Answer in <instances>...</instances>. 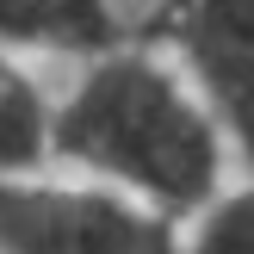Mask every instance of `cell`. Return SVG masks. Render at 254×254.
Returning <instances> with one entry per match:
<instances>
[{
	"label": "cell",
	"mask_w": 254,
	"mask_h": 254,
	"mask_svg": "<svg viewBox=\"0 0 254 254\" xmlns=\"http://www.w3.org/2000/svg\"><path fill=\"white\" fill-rule=\"evenodd\" d=\"M130 44H161L174 56V74L254 180V0H155Z\"/></svg>",
	"instance_id": "obj_3"
},
{
	"label": "cell",
	"mask_w": 254,
	"mask_h": 254,
	"mask_svg": "<svg viewBox=\"0 0 254 254\" xmlns=\"http://www.w3.org/2000/svg\"><path fill=\"white\" fill-rule=\"evenodd\" d=\"M118 0H0V50H50V56H112L118 44H130Z\"/></svg>",
	"instance_id": "obj_4"
},
{
	"label": "cell",
	"mask_w": 254,
	"mask_h": 254,
	"mask_svg": "<svg viewBox=\"0 0 254 254\" xmlns=\"http://www.w3.org/2000/svg\"><path fill=\"white\" fill-rule=\"evenodd\" d=\"M0 254H180V223L99 180H0Z\"/></svg>",
	"instance_id": "obj_2"
},
{
	"label": "cell",
	"mask_w": 254,
	"mask_h": 254,
	"mask_svg": "<svg viewBox=\"0 0 254 254\" xmlns=\"http://www.w3.org/2000/svg\"><path fill=\"white\" fill-rule=\"evenodd\" d=\"M50 168V99L19 56L0 50V180Z\"/></svg>",
	"instance_id": "obj_5"
},
{
	"label": "cell",
	"mask_w": 254,
	"mask_h": 254,
	"mask_svg": "<svg viewBox=\"0 0 254 254\" xmlns=\"http://www.w3.org/2000/svg\"><path fill=\"white\" fill-rule=\"evenodd\" d=\"M50 161L81 168L168 223H192L223 192L230 149L168 56L118 44L81 68L62 106H50Z\"/></svg>",
	"instance_id": "obj_1"
},
{
	"label": "cell",
	"mask_w": 254,
	"mask_h": 254,
	"mask_svg": "<svg viewBox=\"0 0 254 254\" xmlns=\"http://www.w3.org/2000/svg\"><path fill=\"white\" fill-rule=\"evenodd\" d=\"M180 254H254V180L217 192L192 223H180Z\"/></svg>",
	"instance_id": "obj_6"
}]
</instances>
